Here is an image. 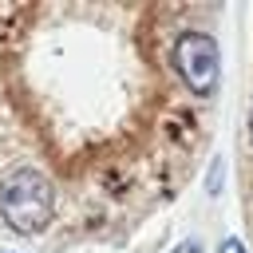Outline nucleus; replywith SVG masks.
Here are the masks:
<instances>
[{
  "label": "nucleus",
  "instance_id": "39448f33",
  "mask_svg": "<svg viewBox=\"0 0 253 253\" xmlns=\"http://www.w3.org/2000/svg\"><path fill=\"white\" fill-rule=\"evenodd\" d=\"M249 142H253V103H249Z\"/></svg>",
  "mask_w": 253,
  "mask_h": 253
},
{
  "label": "nucleus",
  "instance_id": "f257e3e1",
  "mask_svg": "<svg viewBox=\"0 0 253 253\" xmlns=\"http://www.w3.org/2000/svg\"><path fill=\"white\" fill-rule=\"evenodd\" d=\"M0 217L8 229L32 237L43 233L47 221L55 217V190L36 166H12L0 178Z\"/></svg>",
  "mask_w": 253,
  "mask_h": 253
},
{
  "label": "nucleus",
  "instance_id": "423d86ee",
  "mask_svg": "<svg viewBox=\"0 0 253 253\" xmlns=\"http://www.w3.org/2000/svg\"><path fill=\"white\" fill-rule=\"evenodd\" d=\"M4 253H8V249H4Z\"/></svg>",
  "mask_w": 253,
  "mask_h": 253
},
{
  "label": "nucleus",
  "instance_id": "7ed1b4c3",
  "mask_svg": "<svg viewBox=\"0 0 253 253\" xmlns=\"http://www.w3.org/2000/svg\"><path fill=\"white\" fill-rule=\"evenodd\" d=\"M217 253H245V245H241V241H237V237H225V241H221V249H217Z\"/></svg>",
  "mask_w": 253,
  "mask_h": 253
},
{
  "label": "nucleus",
  "instance_id": "f03ea898",
  "mask_svg": "<svg viewBox=\"0 0 253 253\" xmlns=\"http://www.w3.org/2000/svg\"><path fill=\"white\" fill-rule=\"evenodd\" d=\"M174 67H178L182 83L190 87V95H198V99L217 95L221 51H217V40L210 32H182L174 43Z\"/></svg>",
  "mask_w": 253,
  "mask_h": 253
},
{
  "label": "nucleus",
  "instance_id": "20e7f679",
  "mask_svg": "<svg viewBox=\"0 0 253 253\" xmlns=\"http://www.w3.org/2000/svg\"><path fill=\"white\" fill-rule=\"evenodd\" d=\"M174 253H202V245H198V241H182Z\"/></svg>",
  "mask_w": 253,
  "mask_h": 253
}]
</instances>
